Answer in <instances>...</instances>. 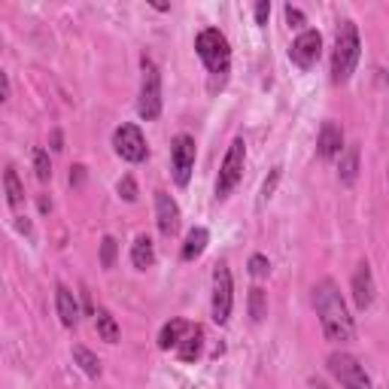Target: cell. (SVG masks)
<instances>
[{
    "label": "cell",
    "mask_w": 389,
    "mask_h": 389,
    "mask_svg": "<svg viewBox=\"0 0 389 389\" xmlns=\"http://www.w3.org/2000/svg\"><path fill=\"white\" fill-rule=\"evenodd\" d=\"M231 304H234L231 271L225 265H216V271H213V323H219V325L228 323Z\"/></svg>",
    "instance_id": "7"
},
{
    "label": "cell",
    "mask_w": 389,
    "mask_h": 389,
    "mask_svg": "<svg viewBox=\"0 0 389 389\" xmlns=\"http://www.w3.org/2000/svg\"><path fill=\"white\" fill-rule=\"evenodd\" d=\"M268 271H271V262L265 259V255H252V259H250V274H252V277H268Z\"/></svg>",
    "instance_id": "27"
},
{
    "label": "cell",
    "mask_w": 389,
    "mask_h": 389,
    "mask_svg": "<svg viewBox=\"0 0 389 389\" xmlns=\"http://www.w3.org/2000/svg\"><path fill=\"white\" fill-rule=\"evenodd\" d=\"M243 161H247V143L243 137H234L228 152L222 158V168H219V180H216V198L225 201L228 194L234 192V186L240 182L243 177Z\"/></svg>",
    "instance_id": "4"
},
{
    "label": "cell",
    "mask_w": 389,
    "mask_h": 389,
    "mask_svg": "<svg viewBox=\"0 0 389 389\" xmlns=\"http://www.w3.org/2000/svg\"><path fill=\"white\" fill-rule=\"evenodd\" d=\"M316 152H320V158H325V161H332L344 152V131L337 122H323L320 137H316Z\"/></svg>",
    "instance_id": "13"
},
{
    "label": "cell",
    "mask_w": 389,
    "mask_h": 389,
    "mask_svg": "<svg viewBox=\"0 0 389 389\" xmlns=\"http://www.w3.org/2000/svg\"><path fill=\"white\" fill-rule=\"evenodd\" d=\"M116 252H119V243H116V238H104L100 240V268H112L116 265Z\"/></svg>",
    "instance_id": "24"
},
{
    "label": "cell",
    "mask_w": 389,
    "mask_h": 389,
    "mask_svg": "<svg viewBox=\"0 0 389 389\" xmlns=\"http://www.w3.org/2000/svg\"><path fill=\"white\" fill-rule=\"evenodd\" d=\"M286 22H289L292 28H301L304 25V13H301V9H295V6H286Z\"/></svg>",
    "instance_id": "30"
},
{
    "label": "cell",
    "mask_w": 389,
    "mask_h": 389,
    "mask_svg": "<svg viewBox=\"0 0 389 389\" xmlns=\"http://www.w3.org/2000/svg\"><path fill=\"white\" fill-rule=\"evenodd\" d=\"M140 119H158L161 112V74L156 67V61L143 55V86H140V100H137Z\"/></svg>",
    "instance_id": "5"
},
{
    "label": "cell",
    "mask_w": 389,
    "mask_h": 389,
    "mask_svg": "<svg viewBox=\"0 0 389 389\" xmlns=\"http://www.w3.org/2000/svg\"><path fill=\"white\" fill-rule=\"evenodd\" d=\"M49 210H52V201L43 194V198H40V213H49Z\"/></svg>",
    "instance_id": "34"
},
{
    "label": "cell",
    "mask_w": 389,
    "mask_h": 389,
    "mask_svg": "<svg viewBox=\"0 0 389 389\" xmlns=\"http://www.w3.org/2000/svg\"><path fill=\"white\" fill-rule=\"evenodd\" d=\"M194 52L204 61V67L210 70V76H219V83H222L225 74H228V58H231V46L222 30L216 28L201 30L198 40H194Z\"/></svg>",
    "instance_id": "3"
},
{
    "label": "cell",
    "mask_w": 389,
    "mask_h": 389,
    "mask_svg": "<svg viewBox=\"0 0 389 389\" xmlns=\"http://www.w3.org/2000/svg\"><path fill=\"white\" fill-rule=\"evenodd\" d=\"M74 359H76V365L83 368L88 377H100V359L88 350V347H79V344H76V347H74Z\"/></svg>",
    "instance_id": "22"
},
{
    "label": "cell",
    "mask_w": 389,
    "mask_h": 389,
    "mask_svg": "<svg viewBox=\"0 0 389 389\" xmlns=\"http://www.w3.org/2000/svg\"><path fill=\"white\" fill-rule=\"evenodd\" d=\"M359 146H347L344 152H341V165H337V177H341V182L344 186H353L356 182V177H359Z\"/></svg>",
    "instance_id": "16"
},
{
    "label": "cell",
    "mask_w": 389,
    "mask_h": 389,
    "mask_svg": "<svg viewBox=\"0 0 389 389\" xmlns=\"http://www.w3.org/2000/svg\"><path fill=\"white\" fill-rule=\"evenodd\" d=\"M207 240H210V231L207 228H192L186 243H182V259H186V262L198 259V255L207 250Z\"/></svg>",
    "instance_id": "19"
},
{
    "label": "cell",
    "mask_w": 389,
    "mask_h": 389,
    "mask_svg": "<svg viewBox=\"0 0 389 389\" xmlns=\"http://www.w3.org/2000/svg\"><path fill=\"white\" fill-rule=\"evenodd\" d=\"M55 307H58L61 323H64L67 329H74V325L79 323V304H76L74 292H70L67 286H58V289H55Z\"/></svg>",
    "instance_id": "15"
},
{
    "label": "cell",
    "mask_w": 389,
    "mask_h": 389,
    "mask_svg": "<svg viewBox=\"0 0 389 389\" xmlns=\"http://www.w3.org/2000/svg\"><path fill=\"white\" fill-rule=\"evenodd\" d=\"M374 292H377V286H374L371 265L362 262L353 274V301H356V307H359V310H368V307L374 304Z\"/></svg>",
    "instance_id": "12"
},
{
    "label": "cell",
    "mask_w": 389,
    "mask_h": 389,
    "mask_svg": "<svg viewBox=\"0 0 389 389\" xmlns=\"http://www.w3.org/2000/svg\"><path fill=\"white\" fill-rule=\"evenodd\" d=\"M310 389H332V386H329V383H323V381H313Z\"/></svg>",
    "instance_id": "36"
},
{
    "label": "cell",
    "mask_w": 389,
    "mask_h": 389,
    "mask_svg": "<svg viewBox=\"0 0 389 389\" xmlns=\"http://www.w3.org/2000/svg\"><path fill=\"white\" fill-rule=\"evenodd\" d=\"M112 146H116V152L125 161H131V165H137V161H143L149 156L146 149V137H143V131L137 125H122L116 128V134H112Z\"/></svg>",
    "instance_id": "8"
},
{
    "label": "cell",
    "mask_w": 389,
    "mask_h": 389,
    "mask_svg": "<svg viewBox=\"0 0 389 389\" xmlns=\"http://www.w3.org/2000/svg\"><path fill=\"white\" fill-rule=\"evenodd\" d=\"M4 186H6L9 207H18V204L25 201V186H22V180H18L16 168H6V170H4Z\"/></svg>",
    "instance_id": "21"
},
{
    "label": "cell",
    "mask_w": 389,
    "mask_h": 389,
    "mask_svg": "<svg viewBox=\"0 0 389 389\" xmlns=\"http://www.w3.org/2000/svg\"><path fill=\"white\" fill-rule=\"evenodd\" d=\"M95 325H98V335L104 337L107 344H119V323L107 307H98L95 310Z\"/></svg>",
    "instance_id": "18"
},
{
    "label": "cell",
    "mask_w": 389,
    "mask_h": 389,
    "mask_svg": "<svg viewBox=\"0 0 389 389\" xmlns=\"http://www.w3.org/2000/svg\"><path fill=\"white\" fill-rule=\"evenodd\" d=\"M268 18H271V4L268 0H259L255 4V25H268Z\"/></svg>",
    "instance_id": "29"
},
{
    "label": "cell",
    "mask_w": 389,
    "mask_h": 389,
    "mask_svg": "<svg viewBox=\"0 0 389 389\" xmlns=\"http://www.w3.org/2000/svg\"><path fill=\"white\" fill-rule=\"evenodd\" d=\"M34 170H37V180H40V182H49V180H52V165H49V156H46L43 149L34 152Z\"/></svg>",
    "instance_id": "25"
},
{
    "label": "cell",
    "mask_w": 389,
    "mask_h": 389,
    "mask_svg": "<svg viewBox=\"0 0 389 389\" xmlns=\"http://www.w3.org/2000/svg\"><path fill=\"white\" fill-rule=\"evenodd\" d=\"M313 307H316V316H320L323 332L332 344H350L353 341V335H356L353 316L341 298V289H337L332 280H320L313 286Z\"/></svg>",
    "instance_id": "1"
},
{
    "label": "cell",
    "mask_w": 389,
    "mask_h": 389,
    "mask_svg": "<svg viewBox=\"0 0 389 389\" xmlns=\"http://www.w3.org/2000/svg\"><path fill=\"white\" fill-rule=\"evenodd\" d=\"M170 165H173V180L177 186H186L194 170V140L189 134H180L170 146Z\"/></svg>",
    "instance_id": "9"
},
{
    "label": "cell",
    "mask_w": 389,
    "mask_h": 389,
    "mask_svg": "<svg viewBox=\"0 0 389 389\" xmlns=\"http://www.w3.org/2000/svg\"><path fill=\"white\" fill-rule=\"evenodd\" d=\"M320 49H323L320 30H301L289 49V58H292V64H298L301 70H310L316 64V58H320Z\"/></svg>",
    "instance_id": "10"
},
{
    "label": "cell",
    "mask_w": 389,
    "mask_h": 389,
    "mask_svg": "<svg viewBox=\"0 0 389 389\" xmlns=\"http://www.w3.org/2000/svg\"><path fill=\"white\" fill-rule=\"evenodd\" d=\"M0 100H9V79L4 70H0Z\"/></svg>",
    "instance_id": "32"
},
{
    "label": "cell",
    "mask_w": 389,
    "mask_h": 389,
    "mask_svg": "<svg viewBox=\"0 0 389 389\" xmlns=\"http://www.w3.org/2000/svg\"><path fill=\"white\" fill-rule=\"evenodd\" d=\"M280 177H283V168H274V170H271V177L265 180V186H262V198H259V204H268V198L274 194V189H277Z\"/></svg>",
    "instance_id": "26"
},
{
    "label": "cell",
    "mask_w": 389,
    "mask_h": 389,
    "mask_svg": "<svg viewBox=\"0 0 389 389\" xmlns=\"http://www.w3.org/2000/svg\"><path fill=\"white\" fill-rule=\"evenodd\" d=\"M201 347H204V329L201 325H189L186 335H182L177 344V356L182 362H194L201 356Z\"/></svg>",
    "instance_id": "14"
},
{
    "label": "cell",
    "mask_w": 389,
    "mask_h": 389,
    "mask_svg": "<svg viewBox=\"0 0 389 389\" xmlns=\"http://www.w3.org/2000/svg\"><path fill=\"white\" fill-rule=\"evenodd\" d=\"M16 228L28 234V231H30V222H28V219H16Z\"/></svg>",
    "instance_id": "35"
},
{
    "label": "cell",
    "mask_w": 389,
    "mask_h": 389,
    "mask_svg": "<svg viewBox=\"0 0 389 389\" xmlns=\"http://www.w3.org/2000/svg\"><path fill=\"white\" fill-rule=\"evenodd\" d=\"M83 182H86V168L74 165V168H70V186H83Z\"/></svg>",
    "instance_id": "31"
},
{
    "label": "cell",
    "mask_w": 389,
    "mask_h": 389,
    "mask_svg": "<svg viewBox=\"0 0 389 389\" xmlns=\"http://www.w3.org/2000/svg\"><path fill=\"white\" fill-rule=\"evenodd\" d=\"M362 55V43H359V30H356L353 22H344L341 30H337L335 40V55H332V83L341 86L353 76L356 64H359Z\"/></svg>",
    "instance_id": "2"
},
{
    "label": "cell",
    "mask_w": 389,
    "mask_h": 389,
    "mask_svg": "<svg viewBox=\"0 0 389 389\" xmlns=\"http://www.w3.org/2000/svg\"><path fill=\"white\" fill-rule=\"evenodd\" d=\"M131 262H134L137 271L152 268V262H156V250H152V240L146 238V234H137V238H134V247H131Z\"/></svg>",
    "instance_id": "17"
},
{
    "label": "cell",
    "mask_w": 389,
    "mask_h": 389,
    "mask_svg": "<svg viewBox=\"0 0 389 389\" xmlns=\"http://www.w3.org/2000/svg\"><path fill=\"white\" fill-rule=\"evenodd\" d=\"M119 194L125 201H137V182H134V177H122L119 180Z\"/></svg>",
    "instance_id": "28"
},
{
    "label": "cell",
    "mask_w": 389,
    "mask_h": 389,
    "mask_svg": "<svg viewBox=\"0 0 389 389\" xmlns=\"http://www.w3.org/2000/svg\"><path fill=\"white\" fill-rule=\"evenodd\" d=\"M52 149H55V152L64 149V137H61V131H58V128L52 131Z\"/></svg>",
    "instance_id": "33"
},
{
    "label": "cell",
    "mask_w": 389,
    "mask_h": 389,
    "mask_svg": "<svg viewBox=\"0 0 389 389\" xmlns=\"http://www.w3.org/2000/svg\"><path fill=\"white\" fill-rule=\"evenodd\" d=\"M156 222L165 238L177 234V228H180V207L168 192H156Z\"/></svg>",
    "instance_id": "11"
},
{
    "label": "cell",
    "mask_w": 389,
    "mask_h": 389,
    "mask_svg": "<svg viewBox=\"0 0 389 389\" xmlns=\"http://www.w3.org/2000/svg\"><path fill=\"white\" fill-rule=\"evenodd\" d=\"M250 316H252V323H262L268 316V298H265V292L259 286L250 289Z\"/></svg>",
    "instance_id": "23"
},
{
    "label": "cell",
    "mask_w": 389,
    "mask_h": 389,
    "mask_svg": "<svg viewBox=\"0 0 389 389\" xmlns=\"http://www.w3.org/2000/svg\"><path fill=\"white\" fill-rule=\"evenodd\" d=\"M325 365H329V371L341 381L344 389H371V377H368L365 365L356 359V356L350 353H332L329 359H325Z\"/></svg>",
    "instance_id": "6"
},
{
    "label": "cell",
    "mask_w": 389,
    "mask_h": 389,
    "mask_svg": "<svg viewBox=\"0 0 389 389\" xmlns=\"http://www.w3.org/2000/svg\"><path fill=\"white\" fill-rule=\"evenodd\" d=\"M186 329H189V323L186 320H170L165 329L158 332V347L161 350H170V347H177L180 344V337L186 335Z\"/></svg>",
    "instance_id": "20"
}]
</instances>
